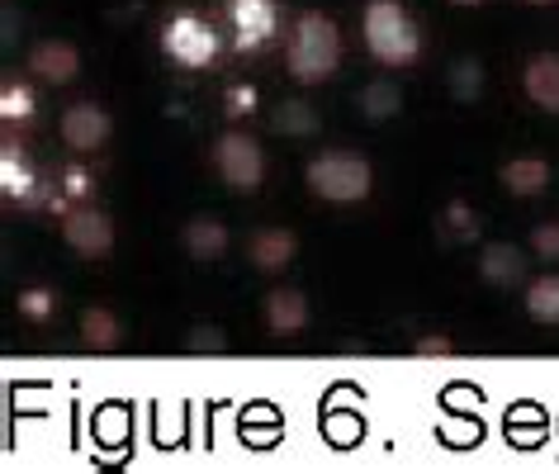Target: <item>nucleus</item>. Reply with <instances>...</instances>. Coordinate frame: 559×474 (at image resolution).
<instances>
[{
  "mask_svg": "<svg viewBox=\"0 0 559 474\" xmlns=\"http://www.w3.org/2000/svg\"><path fill=\"white\" fill-rule=\"evenodd\" d=\"M304 180H309V190L328 204H360L374 190V166L360 157V152L332 147V152H318V157L304 166Z\"/></svg>",
  "mask_w": 559,
  "mask_h": 474,
  "instance_id": "obj_3",
  "label": "nucleus"
},
{
  "mask_svg": "<svg viewBox=\"0 0 559 474\" xmlns=\"http://www.w3.org/2000/svg\"><path fill=\"white\" fill-rule=\"evenodd\" d=\"M295 257H299V237L289 228H257L247 242V261L261 275H280Z\"/></svg>",
  "mask_w": 559,
  "mask_h": 474,
  "instance_id": "obj_9",
  "label": "nucleus"
},
{
  "mask_svg": "<svg viewBox=\"0 0 559 474\" xmlns=\"http://www.w3.org/2000/svg\"><path fill=\"white\" fill-rule=\"evenodd\" d=\"M526 5H555V0H526Z\"/></svg>",
  "mask_w": 559,
  "mask_h": 474,
  "instance_id": "obj_29",
  "label": "nucleus"
},
{
  "mask_svg": "<svg viewBox=\"0 0 559 474\" xmlns=\"http://www.w3.org/2000/svg\"><path fill=\"white\" fill-rule=\"evenodd\" d=\"M52 309H58V295H52L48 285H29V289L20 295V313L29 318V323H48Z\"/></svg>",
  "mask_w": 559,
  "mask_h": 474,
  "instance_id": "obj_23",
  "label": "nucleus"
},
{
  "mask_svg": "<svg viewBox=\"0 0 559 474\" xmlns=\"http://www.w3.org/2000/svg\"><path fill=\"white\" fill-rule=\"evenodd\" d=\"M228 15L237 29V52L261 48L275 34V5L271 0H228Z\"/></svg>",
  "mask_w": 559,
  "mask_h": 474,
  "instance_id": "obj_11",
  "label": "nucleus"
},
{
  "mask_svg": "<svg viewBox=\"0 0 559 474\" xmlns=\"http://www.w3.org/2000/svg\"><path fill=\"white\" fill-rule=\"evenodd\" d=\"M526 313L536 323H559V275H540L526 285Z\"/></svg>",
  "mask_w": 559,
  "mask_h": 474,
  "instance_id": "obj_20",
  "label": "nucleus"
},
{
  "mask_svg": "<svg viewBox=\"0 0 559 474\" xmlns=\"http://www.w3.org/2000/svg\"><path fill=\"white\" fill-rule=\"evenodd\" d=\"M81 342H86L91 352H115L123 342V323L109 309H86L81 313Z\"/></svg>",
  "mask_w": 559,
  "mask_h": 474,
  "instance_id": "obj_17",
  "label": "nucleus"
},
{
  "mask_svg": "<svg viewBox=\"0 0 559 474\" xmlns=\"http://www.w3.org/2000/svg\"><path fill=\"white\" fill-rule=\"evenodd\" d=\"M531 252L540 261H559V223H536L531 228Z\"/></svg>",
  "mask_w": 559,
  "mask_h": 474,
  "instance_id": "obj_24",
  "label": "nucleus"
},
{
  "mask_svg": "<svg viewBox=\"0 0 559 474\" xmlns=\"http://www.w3.org/2000/svg\"><path fill=\"white\" fill-rule=\"evenodd\" d=\"M479 275L493 289H508L516 281H526V252L516 242H488L479 252Z\"/></svg>",
  "mask_w": 559,
  "mask_h": 474,
  "instance_id": "obj_13",
  "label": "nucleus"
},
{
  "mask_svg": "<svg viewBox=\"0 0 559 474\" xmlns=\"http://www.w3.org/2000/svg\"><path fill=\"white\" fill-rule=\"evenodd\" d=\"M180 242H186V252L194 261H218L228 252V228H223L218 218H190L186 233H180Z\"/></svg>",
  "mask_w": 559,
  "mask_h": 474,
  "instance_id": "obj_15",
  "label": "nucleus"
},
{
  "mask_svg": "<svg viewBox=\"0 0 559 474\" xmlns=\"http://www.w3.org/2000/svg\"><path fill=\"white\" fill-rule=\"evenodd\" d=\"M502 190L516 194V200H536V194L550 190V162L545 157H512V162H502Z\"/></svg>",
  "mask_w": 559,
  "mask_h": 474,
  "instance_id": "obj_14",
  "label": "nucleus"
},
{
  "mask_svg": "<svg viewBox=\"0 0 559 474\" xmlns=\"http://www.w3.org/2000/svg\"><path fill=\"white\" fill-rule=\"evenodd\" d=\"M360 29H366V48L380 67H417L423 58V29L399 0H366Z\"/></svg>",
  "mask_w": 559,
  "mask_h": 474,
  "instance_id": "obj_1",
  "label": "nucleus"
},
{
  "mask_svg": "<svg viewBox=\"0 0 559 474\" xmlns=\"http://www.w3.org/2000/svg\"><path fill=\"white\" fill-rule=\"evenodd\" d=\"M271 123H275V133H285V138H309L323 129V119H318V109L309 100H299V95H289V100H280L271 109Z\"/></svg>",
  "mask_w": 559,
  "mask_h": 474,
  "instance_id": "obj_16",
  "label": "nucleus"
},
{
  "mask_svg": "<svg viewBox=\"0 0 559 474\" xmlns=\"http://www.w3.org/2000/svg\"><path fill=\"white\" fill-rule=\"evenodd\" d=\"M162 48H166V58H171L176 67H186V72H200V67H209V62L218 58V34H214V24H209V20L186 15V10H180L176 20H166Z\"/></svg>",
  "mask_w": 559,
  "mask_h": 474,
  "instance_id": "obj_4",
  "label": "nucleus"
},
{
  "mask_svg": "<svg viewBox=\"0 0 559 474\" xmlns=\"http://www.w3.org/2000/svg\"><path fill=\"white\" fill-rule=\"evenodd\" d=\"M186 346L190 352H223V346H228V332L214 328V323H200V328H190Z\"/></svg>",
  "mask_w": 559,
  "mask_h": 474,
  "instance_id": "obj_25",
  "label": "nucleus"
},
{
  "mask_svg": "<svg viewBox=\"0 0 559 474\" xmlns=\"http://www.w3.org/2000/svg\"><path fill=\"white\" fill-rule=\"evenodd\" d=\"M109 133H115V119H109V109L81 100L62 115V143L72 152H100L109 143Z\"/></svg>",
  "mask_w": 559,
  "mask_h": 474,
  "instance_id": "obj_7",
  "label": "nucleus"
},
{
  "mask_svg": "<svg viewBox=\"0 0 559 474\" xmlns=\"http://www.w3.org/2000/svg\"><path fill=\"white\" fill-rule=\"evenodd\" d=\"M62 237H67V247H72L76 257L100 261V257L115 252V218H109L105 209H95L91 200L72 204L62 214Z\"/></svg>",
  "mask_w": 559,
  "mask_h": 474,
  "instance_id": "obj_6",
  "label": "nucleus"
},
{
  "mask_svg": "<svg viewBox=\"0 0 559 474\" xmlns=\"http://www.w3.org/2000/svg\"><path fill=\"white\" fill-rule=\"evenodd\" d=\"M455 5H479V0H455Z\"/></svg>",
  "mask_w": 559,
  "mask_h": 474,
  "instance_id": "obj_30",
  "label": "nucleus"
},
{
  "mask_svg": "<svg viewBox=\"0 0 559 474\" xmlns=\"http://www.w3.org/2000/svg\"><path fill=\"white\" fill-rule=\"evenodd\" d=\"M214 166H218L223 186H233V190H257L265 180V152L242 129H228L214 143Z\"/></svg>",
  "mask_w": 559,
  "mask_h": 474,
  "instance_id": "obj_5",
  "label": "nucleus"
},
{
  "mask_svg": "<svg viewBox=\"0 0 559 474\" xmlns=\"http://www.w3.org/2000/svg\"><path fill=\"white\" fill-rule=\"evenodd\" d=\"M62 194L72 204H86V194H91V171H67L62 176Z\"/></svg>",
  "mask_w": 559,
  "mask_h": 474,
  "instance_id": "obj_27",
  "label": "nucleus"
},
{
  "mask_svg": "<svg viewBox=\"0 0 559 474\" xmlns=\"http://www.w3.org/2000/svg\"><path fill=\"white\" fill-rule=\"evenodd\" d=\"M437 233H441V242H479V218H474V209L469 204H445V214L437 218Z\"/></svg>",
  "mask_w": 559,
  "mask_h": 474,
  "instance_id": "obj_19",
  "label": "nucleus"
},
{
  "mask_svg": "<svg viewBox=\"0 0 559 474\" xmlns=\"http://www.w3.org/2000/svg\"><path fill=\"white\" fill-rule=\"evenodd\" d=\"M522 91H526V100L536 109H545V115H559V52H540V58L526 62Z\"/></svg>",
  "mask_w": 559,
  "mask_h": 474,
  "instance_id": "obj_12",
  "label": "nucleus"
},
{
  "mask_svg": "<svg viewBox=\"0 0 559 474\" xmlns=\"http://www.w3.org/2000/svg\"><path fill=\"white\" fill-rule=\"evenodd\" d=\"M29 72L38 81H48V86H67V81H76V72H81V52H76V44H67V38H44V44L29 48Z\"/></svg>",
  "mask_w": 559,
  "mask_h": 474,
  "instance_id": "obj_8",
  "label": "nucleus"
},
{
  "mask_svg": "<svg viewBox=\"0 0 559 474\" xmlns=\"http://www.w3.org/2000/svg\"><path fill=\"white\" fill-rule=\"evenodd\" d=\"M285 67H289V76H295L299 86H318V81H328L342 67V29L328 15H318V10L299 15L295 34H289Z\"/></svg>",
  "mask_w": 559,
  "mask_h": 474,
  "instance_id": "obj_2",
  "label": "nucleus"
},
{
  "mask_svg": "<svg viewBox=\"0 0 559 474\" xmlns=\"http://www.w3.org/2000/svg\"><path fill=\"white\" fill-rule=\"evenodd\" d=\"M261 313H265V328H271L275 337L304 332V328H309V295H304V289H295V285H275L271 295H265Z\"/></svg>",
  "mask_w": 559,
  "mask_h": 474,
  "instance_id": "obj_10",
  "label": "nucleus"
},
{
  "mask_svg": "<svg viewBox=\"0 0 559 474\" xmlns=\"http://www.w3.org/2000/svg\"><path fill=\"white\" fill-rule=\"evenodd\" d=\"M0 115H5V123H29L34 119V91L20 86V81H10V86L0 91Z\"/></svg>",
  "mask_w": 559,
  "mask_h": 474,
  "instance_id": "obj_22",
  "label": "nucleus"
},
{
  "mask_svg": "<svg viewBox=\"0 0 559 474\" xmlns=\"http://www.w3.org/2000/svg\"><path fill=\"white\" fill-rule=\"evenodd\" d=\"M413 356H423V360L451 356V337H417V342H413Z\"/></svg>",
  "mask_w": 559,
  "mask_h": 474,
  "instance_id": "obj_28",
  "label": "nucleus"
},
{
  "mask_svg": "<svg viewBox=\"0 0 559 474\" xmlns=\"http://www.w3.org/2000/svg\"><path fill=\"white\" fill-rule=\"evenodd\" d=\"M251 109H257V91L251 86H228V95H223V115L237 123L242 115H251Z\"/></svg>",
  "mask_w": 559,
  "mask_h": 474,
  "instance_id": "obj_26",
  "label": "nucleus"
},
{
  "mask_svg": "<svg viewBox=\"0 0 559 474\" xmlns=\"http://www.w3.org/2000/svg\"><path fill=\"white\" fill-rule=\"evenodd\" d=\"M451 91H455L460 105L479 100V95H484V67L474 62V58H460V62L451 67Z\"/></svg>",
  "mask_w": 559,
  "mask_h": 474,
  "instance_id": "obj_21",
  "label": "nucleus"
},
{
  "mask_svg": "<svg viewBox=\"0 0 559 474\" xmlns=\"http://www.w3.org/2000/svg\"><path fill=\"white\" fill-rule=\"evenodd\" d=\"M356 109L366 119H394L403 109V91L394 86V81H370V86L356 95Z\"/></svg>",
  "mask_w": 559,
  "mask_h": 474,
  "instance_id": "obj_18",
  "label": "nucleus"
}]
</instances>
